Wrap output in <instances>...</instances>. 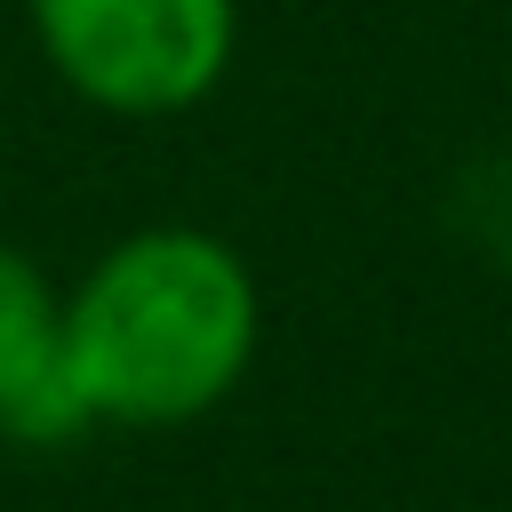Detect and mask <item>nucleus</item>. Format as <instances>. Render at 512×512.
Listing matches in <instances>:
<instances>
[{
    "label": "nucleus",
    "mask_w": 512,
    "mask_h": 512,
    "mask_svg": "<svg viewBox=\"0 0 512 512\" xmlns=\"http://www.w3.org/2000/svg\"><path fill=\"white\" fill-rule=\"evenodd\" d=\"M256 352L248 264L192 224L120 240L64 304V376L104 424H184Z\"/></svg>",
    "instance_id": "obj_1"
},
{
    "label": "nucleus",
    "mask_w": 512,
    "mask_h": 512,
    "mask_svg": "<svg viewBox=\"0 0 512 512\" xmlns=\"http://www.w3.org/2000/svg\"><path fill=\"white\" fill-rule=\"evenodd\" d=\"M48 64L104 112H184L224 80L232 0H32Z\"/></svg>",
    "instance_id": "obj_2"
},
{
    "label": "nucleus",
    "mask_w": 512,
    "mask_h": 512,
    "mask_svg": "<svg viewBox=\"0 0 512 512\" xmlns=\"http://www.w3.org/2000/svg\"><path fill=\"white\" fill-rule=\"evenodd\" d=\"M88 424L64 376V304L48 296L40 264L0 240V432L8 440H72Z\"/></svg>",
    "instance_id": "obj_3"
}]
</instances>
